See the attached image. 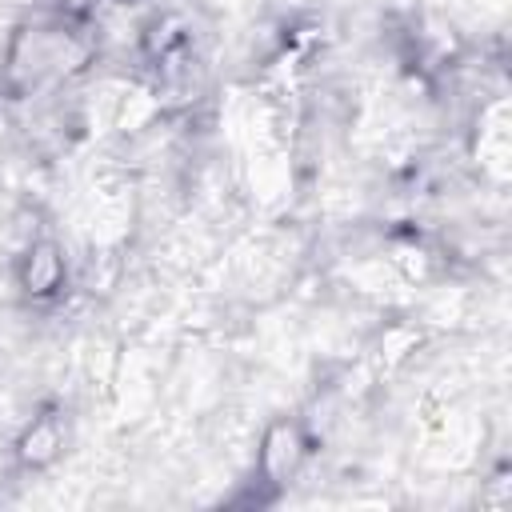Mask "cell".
<instances>
[{
    "mask_svg": "<svg viewBox=\"0 0 512 512\" xmlns=\"http://www.w3.org/2000/svg\"><path fill=\"white\" fill-rule=\"evenodd\" d=\"M312 452V440L304 432V424L296 416H276L264 436H260V448H256V480L268 488V492H280L308 460Z\"/></svg>",
    "mask_w": 512,
    "mask_h": 512,
    "instance_id": "1",
    "label": "cell"
},
{
    "mask_svg": "<svg viewBox=\"0 0 512 512\" xmlns=\"http://www.w3.org/2000/svg\"><path fill=\"white\" fill-rule=\"evenodd\" d=\"M16 284L28 300H56L68 284V260L56 240H32L16 260Z\"/></svg>",
    "mask_w": 512,
    "mask_h": 512,
    "instance_id": "2",
    "label": "cell"
},
{
    "mask_svg": "<svg viewBox=\"0 0 512 512\" xmlns=\"http://www.w3.org/2000/svg\"><path fill=\"white\" fill-rule=\"evenodd\" d=\"M64 440H68V428H64V416L60 412H40L32 416V424L20 432L16 440V460L32 472L56 464V456L64 452Z\"/></svg>",
    "mask_w": 512,
    "mask_h": 512,
    "instance_id": "3",
    "label": "cell"
}]
</instances>
